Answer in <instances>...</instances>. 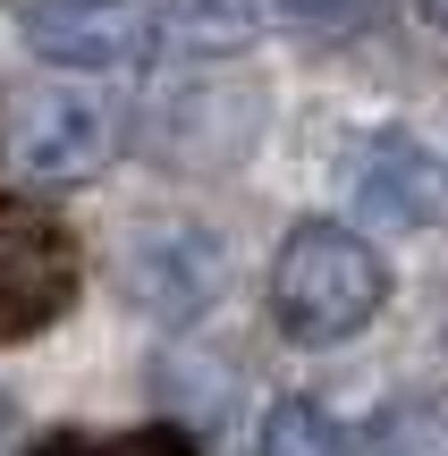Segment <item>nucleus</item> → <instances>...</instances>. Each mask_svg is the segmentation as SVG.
<instances>
[{"instance_id":"obj_1","label":"nucleus","mask_w":448,"mask_h":456,"mask_svg":"<svg viewBox=\"0 0 448 456\" xmlns=\"http://www.w3.org/2000/svg\"><path fill=\"white\" fill-rule=\"evenodd\" d=\"M389 271L355 228L338 220H297L280 237V262H271V322H280L288 346H338L381 313Z\"/></svg>"},{"instance_id":"obj_2","label":"nucleus","mask_w":448,"mask_h":456,"mask_svg":"<svg viewBox=\"0 0 448 456\" xmlns=\"http://www.w3.org/2000/svg\"><path fill=\"white\" fill-rule=\"evenodd\" d=\"M161 34H169V0H26L17 9V43L68 77L135 68L161 51Z\"/></svg>"},{"instance_id":"obj_3","label":"nucleus","mask_w":448,"mask_h":456,"mask_svg":"<svg viewBox=\"0 0 448 456\" xmlns=\"http://www.w3.org/2000/svg\"><path fill=\"white\" fill-rule=\"evenodd\" d=\"M77 305V237L26 195H0V346L51 330Z\"/></svg>"},{"instance_id":"obj_4","label":"nucleus","mask_w":448,"mask_h":456,"mask_svg":"<svg viewBox=\"0 0 448 456\" xmlns=\"http://www.w3.org/2000/svg\"><path fill=\"white\" fill-rule=\"evenodd\" d=\"M263 135V94L246 77H186L144 110V144L169 169H237Z\"/></svg>"},{"instance_id":"obj_5","label":"nucleus","mask_w":448,"mask_h":456,"mask_svg":"<svg viewBox=\"0 0 448 456\" xmlns=\"http://www.w3.org/2000/svg\"><path fill=\"white\" fill-rule=\"evenodd\" d=\"M118 288L152 322H203L220 305V288H229V254H220L212 228L161 220V228H135L127 262H118Z\"/></svg>"},{"instance_id":"obj_6","label":"nucleus","mask_w":448,"mask_h":456,"mask_svg":"<svg viewBox=\"0 0 448 456\" xmlns=\"http://www.w3.org/2000/svg\"><path fill=\"white\" fill-rule=\"evenodd\" d=\"M9 144H17V169H26V178L85 186L102 161H110V144H118V110L102 94H85V85L77 94H26Z\"/></svg>"},{"instance_id":"obj_7","label":"nucleus","mask_w":448,"mask_h":456,"mask_svg":"<svg viewBox=\"0 0 448 456\" xmlns=\"http://www.w3.org/2000/svg\"><path fill=\"white\" fill-rule=\"evenodd\" d=\"M347 186H355V212H372L381 228H432L448 212V186H440V161L398 127H372L355 135L347 152Z\"/></svg>"},{"instance_id":"obj_8","label":"nucleus","mask_w":448,"mask_h":456,"mask_svg":"<svg viewBox=\"0 0 448 456\" xmlns=\"http://www.w3.org/2000/svg\"><path fill=\"white\" fill-rule=\"evenodd\" d=\"M254 456H355V448H347V431H338L330 406H314V397H280V406L263 414Z\"/></svg>"},{"instance_id":"obj_9","label":"nucleus","mask_w":448,"mask_h":456,"mask_svg":"<svg viewBox=\"0 0 448 456\" xmlns=\"http://www.w3.org/2000/svg\"><path fill=\"white\" fill-rule=\"evenodd\" d=\"M169 26H178L195 51H237V43H254V26H263V0H178Z\"/></svg>"},{"instance_id":"obj_10","label":"nucleus","mask_w":448,"mask_h":456,"mask_svg":"<svg viewBox=\"0 0 448 456\" xmlns=\"http://www.w3.org/2000/svg\"><path fill=\"white\" fill-rule=\"evenodd\" d=\"M34 456H195V440H186V431H169V423H152V431H118V440L60 431V440H43Z\"/></svg>"},{"instance_id":"obj_11","label":"nucleus","mask_w":448,"mask_h":456,"mask_svg":"<svg viewBox=\"0 0 448 456\" xmlns=\"http://www.w3.org/2000/svg\"><path fill=\"white\" fill-rule=\"evenodd\" d=\"M280 9L297 17V26H338V17H355L364 0H280Z\"/></svg>"},{"instance_id":"obj_12","label":"nucleus","mask_w":448,"mask_h":456,"mask_svg":"<svg viewBox=\"0 0 448 456\" xmlns=\"http://www.w3.org/2000/svg\"><path fill=\"white\" fill-rule=\"evenodd\" d=\"M0 456H17V397L0 389Z\"/></svg>"},{"instance_id":"obj_13","label":"nucleus","mask_w":448,"mask_h":456,"mask_svg":"<svg viewBox=\"0 0 448 456\" xmlns=\"http://www.w3.org/2000/svg\"><path fill=\"white\" fill-rule=\"evenodd\" d=\"M415 9H423V17H432V26H448V0H415Z\"/></svg>"}]
</instances>
